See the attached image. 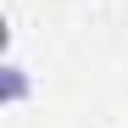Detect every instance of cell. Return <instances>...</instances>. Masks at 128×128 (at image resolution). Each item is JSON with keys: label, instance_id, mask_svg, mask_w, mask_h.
Here are the masks:
<instances>
[{"label": "cell", "instance_id": "6da1fadb", "mask_svg": "<svg viewBox=\"0 0 128 128\" xmlns=\"http://www.w3.org/2000/svg\"><path fill=\"white\" fill-rule=\"evenodd\" d=\"M22 100H28V72L17 61H6V106H22Z\"/></svg>", "mask_w": 128, "mask_h": 128}]
</instances>
